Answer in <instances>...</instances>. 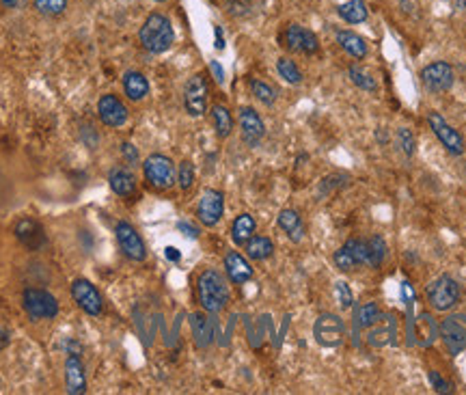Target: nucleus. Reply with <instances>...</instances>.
Listing matches in <instances>:
<instances>
[{"instance_id":"nucleus-1","label":"nucleus","mask_w":466,"mask_h":395,"mask_svg":"<svg viewBox=\"0 0 466 395\" xmlns=\"http://www.w3.org/2000/svg\"><path fill=\"white\" fill-rule=\"evenodd\" d=\"M197 296L207 313H221L231 298L225 274L214 268L203 270L197 279Z\"/></svg>"},{"instance_id":"nucleus-2","label":"nucleus","mask_w":466,"mask_h":395,"mask_svg":"<svg viewBox=\"0 0 466 395\" xmlns=\"http://www.w3.org/2000/svg\"><path fill=\"white\" fill-rule=\"evenodd\" d=\"M138 40H140V46L152 54L166 52L175 40V30H173L171 20L158 11L147 16V20L142 22V26L138 30Z\"/></svg>"},{"instance_id":"nucleus-3","label":"nucleus","mask_w":466,"mask_h":395,"mask_svg":"<svg viewBox=\"0 0 466 395\" xmlns=\"http://www.w3.org/2000/svg\"><path fill=\"white\" fill-rule=\"evenodd\" d=\"M460 285L449 274H441L425 287V298L434 311H449L460 303Z\"/></svg>"},{"instance_id":"nucleus-4","label":"nucleus","mask_w":466,"mask_h":395,"mask_svg":"<svg viewBox=\"0 0 466 395\" xmlns=\"http://www.w3.org/2000/svg\"><path fill=\"white\" fill-rule=\"evenodd\" d=\"M22 307L30 320H52L59 313V300L39 287H26L22 294Z\"/></svg>"},{"instance_id":"nucleus-5","label":"nucleus","mask_w":466,"mask_h":395,"mask_svg":"<svg viewBox=\"0 0 466 395\" xmlns=\"http://www.w3.org/2000/svg\"><path fill=\"white\" fill-rule=\"evenodd\" d=\"M142 173H145L147 184L156 190H168L175 184V164L164 154H152L142 162Z\"/></svg>"},{"instance_id":"nucleus-6","label":"nucleus","mask_w":466,"mask_h":395,"mask_svg":"<svg viewBox=\"0 0 466 395\" xmlns=\"http://www.w3.org/2000/svg\"><path fill=\"white\" fill-rule=\"evenodd\" d=\"M313 337L321 348H337L345 337V324L337 313H321L313 324Z\"/></svg>"},{"instance_id":"nucleus-7","label":"nucleus","mask_w":466,"mask_h":395,"mask_svg":"<svg viewBox=\"0 0 466 395\" xmlns=\"http://www.w3.org/2000/svg\"><path fill=\"white\" fill-rule=\"evenodd\" d=\"M115 236L119 242V248L123 250V255L132 262H145L147 257V246L142 242L140 233L134 229V225H130L128 221H119L115 225Z\"/></svg>"},{"instance_id":"nucleus-8","label":"nucleus","mask_w":466,"mask_h":395,"mask_svg":"<svg viewBox=\"0 0 466 395\" xmlns=\"http://www.w3.org/2000/svg\"><path fill=\"white\" fill-rule=\"evenodd\" d=\"M223 214H225V195L214 188L203 190L197 203V219L205 227H216L223 219Z\"/></svg>"},{"instance_id":"nucleus-9","label":"nucleus","mask_w":466,"mask_h":395,"mask_svg":"<svg viewBox=\"0 0 466 395\" xmlns=\"http://www.w3.org/2000/svg\"><path fill=\"white\" fill-rule=\"evenodd\" d=\"M71 298H74L76 305L91 317H97L104 311L102 294L97 292V287L89 279H76L71 283Z\"/></svg>"},{"instance_id":"nucleus-10","label":"nucleus","mask_w":466,"mask_h":395,"mask_svg":"<svg viewBox=\"0 0 466 395\" xmlns=\"http://www.w3.org/2000/svg\"><path fill=\"white\" fill-rule=\"evenodd\" d=\"M207 95L209 87L203 74H195L192 78H188L184 87V106L190 117H201L207 111Z\"/></svg>"},{"instance_id":"nucleus-11","label":"nucleus","mask_w":466,"mask_h":395,"mask_svg":"<svg viewBox=\"0 0 466 395\" xmlns=\"http://www.w3.org/2000/svg\"><path fill=\"white\" fill-rule=\"evenodd\" d=\"M439 335L449 350V354H460L466 350V315H449L441 322Z\"/></svg>"},{"instance_id":"nucleus-12","label":"nucleus","mask_w":466,"mask_h":395,"mask_svg":"<svg viewBox=\"0 0 466 395\" xmlns=\"http://www.w3.org/2000/svg\"><path fill=\"white\" fill-rule=\"evenodd\" d=\"M453 69L445 61L429 63L421 69V83L427 91L432 93H445L453 87Z\"/></svg>"},{"instance_id":"nucleus-13","label":"nucleus","mask_w":466,"mask_h":395,"mask_svg":"<svg viewBox=\"0 0 466 395\" xmlns=\"http://www.w3.org/2000/svg\"><path fill=\"white\" fill-rule=\"evenodd\" d=\"M427 123L432 128V132L436 134V138L443 142V147L451 154V156H462L464 154V138L460 136L458 130H453L441 113L429 111L427 113Z\"/></svg>"},{"instance_id":"nucleus-14","label":"nucleus","mask_w":466,"mask_h":395,"mask_svg":"<svg viewBox=\"0 0 466 395\" xmlns=\"http://www.w3.org/2000/svg\"><path fill=\"white\" fill-rule=\"evenodd\" d=\"M283 42H285V48L292 50V52H298V54H315L319 50V42L315 37V32L300 26V24H290L283 32Z\"/></svg>"},{"instance_id":"nucleus-15","label":"nucleus","mask_w":466,"mask_h":395,"mask_svg":"<svg viewBox=\"0 0 466 395\" xmlns=\"http://www.w3.org/2000/svg\"><path fill=\"white\" fill-rule=\"evenodd\" d=\"M97 117L104 126L121 128V126H125V121L130 117V111H128V106L121 102V97H117L113 93H106L97 102Z\"/></svg>"},{"instance_id":"nucleus-16","label":"nucleus","mask_w":466,"mask_h":395,"mask_svg":"<svg viewBox=\"0 0 466 395\" xmlns=\"http://www.w3.org/2000/svg\"><path fill=\"white\" fill-rule=\"evenodd\" d=\"M238 121H240L242 140L248 147H257L266 134V126H264V119L259 117V113L255 109H250V106H242Z\"/></svg>"},{"instance_id":"nucleus-17","label":"nucleus","mask_w":466,"mask_h":395,"mask_svg":"<svg viewBox=\"0 0 466 395\" xmlns=\"http://www.w3.org/2000/svg\"><path fill=\"white\" fill-rule=\"evenodd\" d=\"M13 233L16 238L30 250H42L46 244H48V238H46V231L42 227L39 221H35L30 217H24L16 223L13 227Z\"/></svg>"},{"instance_id":"nucleus-18","label":"nucleus","mask_w":466,"mask_h":395,"mask_svg":"<svg viewBox=\"0 0 466 395\" xmlns=\"http://www.w3.org/2000/svg\"><path fill=\"white\" fill-rule=\"evenodd\" d=\"M65 387L69 395H80L87 391V376H85V365L80 356L69 352L65 361Z\"/></svg>"},{"instance_id":"nucleus-19","label":"nucleus","mask_w":466,"mask_h":395,"mask_svg":"<svg viewBox=\"0 0 466 395\" xmlns=\"http://www.w3.org/2000/svg\"><path fill=\"white\" fill-rule=\"evenodd\" d=\"M109 186L121 199H132L136 195V177L128 166H113L109 171Z\"/></svg>"},{"instance_id":"nucleus-20","label":"nucleus","mask_w":466,"mask_h":395,"mask_svg":"<svg viewBox=\"0 0 466 395\" xmlns=\"http://www.w3.org/2000/svg\"><path fill=\"white\" fill-rule=\"evenodd\" d=\"M225 272H227V279L235 285H244L246 281L253 279V268H250L248 260L240 255L238 250H229L225 255Z\"/></svg>"},{"instance_id":"nucleus-21","label":"nucleus","mask_w":466,"mask_h":395,"mask_svg":"<svg viewBox=\"0 0 466 395\" xmlns=\"http://www.w3.org/2000/svg\"><path fill=\"white\" fill-rule=\"evenodd\" d=\"M190 331H192V339L199 350H205L214 344V324L205 313L190 315Z\"/></svg>"},{"instance_id":"nucleus-22","label":"nucleus","mask_w":466,"mask_h":395,"mask_svg":"<svg viewBox=\"0 0 466 395\" xmlns=\"http://www.w3.org/2000/svg\"><path fill=\"white\" fill-rule=\"evenodd\" d=\"M123 93L128 95V99L132 102H140L149 95V80L140 74V71H125L123 74Z\"/></svg>"},{"instance_id":"nucleus-23","label":"nucleus","mask_w":466,"mask_h":395,"mask_svg":"<svg viewBox=\"0 0 466 395\" xmlns=\"http://www.w3.org/2000/svg\"><path fill=\"white\" fill-rule=\"evenodd\" d=\"M276 223L285 233H288V238L292 242H300L305 238V225H302V219L296 209H281L276 217Z\"/></svg>"},{"instance_id":"nucleus-24","label":"nucleus","mask_w":466,"mask_h":395,"mask_svg":"<svg viewBox=\"0 0 466 395\" xmlns=\"http://www.w3.org/2000/svg\"><path fill=\"white\" fill-rule=\"evenodd\" d=\"M337 44L341 50H345L354 59H365L367 56V44L361 35H356L352 30H337Z\"/></svg>"},{"instance_id":"nucleus-25","label":"nucleus","mask_w":466,"mask_h":395,"mask_svg":"<svg viewBox=\"0 0 466 395\" xmlns=\"http://www.w3.org/2000/svg\"><path fill=\"white\" fill-rule=\"evenodd\" d=\"M415 337H417V344L427 348L432 346L439 337V327L436 322L432 320V315L429 313H421L419 320L415 322Z\"/></svg>"},{"instance_id":"nucleus-26","label":"nucleus","mask_w":466,"mask_h":395,"mask_svg":"<svg viewBox=\"0 0 466 395\" xmlns=\"http://www.w3.org/2000/svg\"><path fill=\"white\" fill-rule=\"evenodd\" d=\"M255 231H257V223H255V219L250 217V214H240V217L233 221V225H231V240L238 244V246H244L250 238L255 236Z\"/></svg>"},{"instance_id":"nucleus-27","label":"nucleus","mask_w":466,"mask_h":395,"mask_svg":"<svg viewBox=\"0 0 466 395\" xmlns=\"http://www.w3.org/2000/svg\"><path fill=\"white\" fill-rule=\"evenodd\" d=\"M244 250H246V257L253 260V262H264L268 260L272 253H274V244L270 238L266 236H253L246 244H244Z\"/></svg>"},{"instance_id":"nucleus-28","label":"nucleus","mask_w":466,"mask_h":395,"mask_svg":"<svg viewBox=\"0 0 466 395\" xmlns=\"http://www.w3.org/2000/svg\"><path fill=\"white\" fill-rule=\"evenodd\" d=\"M337 13L343 22L348 24H361L367 20L369 11H367V5L365 0H348V3L339 5L337 7Z\"/></svg>"},{"instance_id":"nucleus-29","label":"nucleus","mask_w":466,"mask_h":395,"mask_svg":"<svg viewBox=\"0 0 466 395\" xmlns=\"http://www.w3.org/2000/svg\"><path fill=\"white\" fill-rule=\"evenodd\" d=\"M354 320L358 329H374L382 322V311L376 303H363L361 307H356Z\"/></svg>"},{"instance_id":"nucleus-30","label":"nucleus","mask_w":466,"mask_h":395,"mask_svg":"<svg viewBox=\"0 0 466 395\" xmlns=\"http://www.w3.org/2000/svg\"><path fill=\"white\" fill-rule=\"evenodd\" d=\"M211 121H214V128H216V134L221 138H227L233 132V117H231L227 106H223V104H216L211 109Z\"/></svg>"},{"instance_id":"nucleus-31","label":"nucleus","mask_w":466,"mask_h":395,"mask_svg":"<svg viewBox=\"0 0 466 395\" xmlns=\"http://www.w3.org/2000/svg\"><path fill=\"white\" fill-rule=\"evenodd\" d=\"M276 71H278V76H281L285 83H290V85H300V83H302V71H300L298 65H296L292 59H288V56H281V59L276 61Z\"/></svg>"},{"instance_id":"nucleus-32","label":"nucleus","mask_w":466,"mask_h":395,"mask_svg":"<svg viewBox=\"0 0 466 395\" xmlns=\"http://www.w3.org/2000/svg\"><path fill=\"white\" fill-rule=\"evenodd\" d=\"M348 78L352 80L354 87H358L361 91H367V93H376V91H378V83L367 74L365 69L358 67V65H352V67L348 69Z\"/></svg>"},{"instance_id":"nucleus-33","label":"nucleus","mask_w":466,"mask_h":395,"mask_svg":"<svg viewBox=\"0 0 466 395\" xmlns=\"http://www.w3.org/2000/svg\"><path fill=\"white\" fill-rule=\"evenodd\" d=\"M367 250H369V266L372 268L382 266V262L386 257V242L382 240V236H372L367 240Z\"/></svg>"},{"instance_id":"nucleus-34","label":"nucleus","mask_w":466,"mask_h":395,"mask_svg":"<svg viewBox=\"0 0 466 395\" xmlns=\"http://www.w3.org/2000/svg\"><path fill=\"white\" fill-rule=\"evenodd\" d=\"M248 87H250V93H253L264 106H272V104H274L276 93H274V89H272L270 85H266L264 80H259V78H250V80H248Z\"/></svg>"},{"instance_id":"nucleus-35","label":"nucleus","mask_w":466,"mask_h":395,"mask_svg":"<svg viewBox=\"0 0 466 395\" xmlns=\"http://www.w3.org/2000/svg\"><path fill=\"white\" fill-rule=\"evenodd\" d=\"M32 3L39 13L50 16V18H56V16L65 13V9H67V0H32Z\"/></svg>"},{"instance_id":"nucleus-36","label":"nucleus","mask_w":466,"mask_h":395,"mask_svg":"<svg viewBox=\"0 0 466 395\" xmlns=\"http://www.w3.org/2000/svg\"><path fill=\"white\" fill-rule=\"evenodd\" d=\"M345 246L350 248V253L354 255V260H356V264L358 266H369V250H367V242H363V240H358V238H350L348 242H345Z\"/></svg>"},{"instance_id":"nucleus-37","label":"nucleus","mask_w":466,"mask_h":395,"mask_svg":"<svg viewBox=\"0 0 466 395\" xmlns=\"http://www.w3.org/2000/svg\"><path fill=\"white\" fill-rule=\"evenodd\" d=\"M177 184L182 190H190L192 184H195V166L190 160H184L177 169Z\"/></svg>"},{"instance_id":"nucleus-38","label":"nucleus","mask_w":466,"mask_h":395,"mask_svg":"<svg viewBox=\"0 0 466 395\" xmlns=\"http://www.w3.org/2000/svg\"><path fill=\"white\" fill-rule=\"evenodd\" d=\"M335 266L341 270V272H352V270H356L358 268V264H356V260H354V255L350 253V248L343 244L339 250H335Z\"/></svg>"},{"instance_id":"nucleus-39","label":"nucleus","mask_w":466,"mask_h":395,"mask_svg":"<svg viewBox=\"0 0 466 395\" xmlns=\"http://www.w3.org/2000/svg\"><path fill=\"white\" fill-rule=\"evenodd\" d=\"M376 327H378V324H376ZM391 335H393V324L388 322V324L378 327L376 331H372L369 337H367V341H369V346H374V348H382V346H386V344L391 341Z\"/></svg>"},{"instance_id":"nucleus-40","label":"nucleus","mask_w":466,"mask_h":395,"mask_svg":"<svg viewBox=\"0 0 466 395\" xmlns=\"http://www.w3.org/2000/svg\"><path fill=\"white\" fill-rule=\"evenodd\" d=\"M398 145H400V150H402L408 158L415 154V150H417V138H415L412 130L402 128V130L398 132Z\"/></svg>"},{"instance_id":"nucleus-41","label":"nucleus","mask_w":466,"mask_h":395,"mask_svg":"<svg viewBox=\"0 0 466 395\" xmlns=\"http://www.w3.org/2000/svg\"><path fill=\"white\" fill-rule=\"evenodd\" d=\"M335 292H337V298H339L341 309H350V307L354 305L352 290L348 287V283H345V281H337V283H335Z\"/></svg>"},{"instance_id":"nucleus-42","label":"nucleus","mask_w":466,"mask_h":395,"mask_svg":"<svg viewBox=\"0 0 466 395\" xmlns=\"http://www.w3.org/2000/svg\"><path fill=\"white\" fill-rule=\"evenodd\" d=\"M427 378H429V382H432V387H434L436 393H451V391H453V387H451L439 372H434V370L427 374Z\"/></svg>"},{"instance_id":"nucleus-43","label":"nucleus","mask_w":466,"mask_h":395,"mask_svg":"<svg viewBox=\"0 0 466 395\" xmlns=\"http://www.w3.org/2000/svg\"><path fill=\"white\" fill-rule=\"evenodd\" d=\"M227 9L231 16H246L250 9V3L248 0H227Z\"/></svg>"},{"instance_id":"nucleus-44","label":"nucleus","mask_w":466,"mask_h":395,"mask_svg":"<svg viewBox=\"0 0 466 395\" xmlns=\"http://www.w3.org/2000/svg\"><path fill=\"white\" fill-rule=\"evenodd\" d=\"M121 156L130 166L138 162V150L132 145V142H121Z\"/></svg>"},{"instance_id":"nucleus-45","label":"nucleus","mask_w":466,"mask_h":395,"mask_svg":"<svg viewBox=\"0 0 466 395\" xmlns=\"http://www.w3.org/2000/svg\"><path fill=\"white\" fill-rule=\"evenodd\" d=\"M209 69H211V74H214V80H216L219 85H223L225 83V71L219 65V61H209Z\"/></svg>"},{"instance_id":"nucleus-46","label":"nucleus","mask_w":466,"mask_h":395,"mask_svg":"<svg viewBox=\"0 0 466 395\" xmlns=\"http://www.w3.org/2000/svg\"><path fill=\"white\" fill-rule=\"evenodd\" d=\"M177 229L179 231H184V236H188V238H199V229L197 227H192L190 223H177Z\"/></svg>"},{"instance_id":"nucleus-47","label":"nucleus","mask_w":466,"mask_h":395,"mask_svg":"<svg viewBox=\"0 0 466 395\" xmlns=\"http://www.w3.org/2000/svg\"><path fill=\"white\" fill-rule=\"evenodd\" d=\"M9 344H11V333L5 327H0V352H3Z\"/></svg>"},{"instance_id":"nucleus-48","label":"nucleus","mask_w":466,"mask_h":395,"mask_svg":"<svg viewBox=\"0 0 466 395\" xmlns=\"http://www.w3.org/2000/svg\"><path fill=\"white\" fill-rule=\"evenodd\" d=\"M164 255H166L168 262H179V260H182V253H179L175 246H166V248H164Z\"/></svg>"},{"instance_id":"nucleus-49","label":"nucleus","mask_w":466,"mask_h":395,"mask_svg":"<svg viewBox=\"0 0 466 395\" xmlns=\"http://www.w3.org/2000/svg\"><path fill=\"white\" fill-rule=\"evenodd\" d=\"M412 296H415V292H412L410 283H408V281H404V283H402V298H404V303H410V300H412Z\"/></svg>"},{"instance_id":"nucleus-50","label":"nucleus","mask_w":466,"mask_h":395,"mask_svg":"<svg viewBox=\"0 0 466 395\" xmlns=\"http://www.w3.org/2000/svg\"><path fill=\"white\" fill-rule=\"evenodd\" d=\"M216 48H219V50H223V48H225V40H223V30H221L219 26H216Z\"/></svg>"},{"instance_id":"nucleus-51","label":"nucleus","mask_w":466,"mask_h":395,"mask_svg":"<svg viewBox=\"0 0 466 395\" xmlns=\"http://www.w3.org/2000/svg\"><path fill=\"white\" fill-rule=\"evenodd\" d=\"M0 3H3V5H5L7 9H16V7H18V3H20V0H0Z\"/></svg>"},{"instance_id":"nucleus-52","label":"nucleus","mask_w":466,"mask_h":395,"mask_svg":"<svg viewBox=\"0 0 466 395\" xmlns=\"http://www.w3.org/2000/svg\"><path fill=\"white\" fill-rule=\"evenodd\" d=\"M376 138H378V142H386V140H388V136H386V132H380V130H378V134H376Z\"/></svg>"},{"instance_id":"nucleus-53","label":"nucleus","mask_w":466,"mask_h":395,"mask_svg":"<svg viewBox=\"0 0 466 395\" xmlns=\"http://www.w3.org/2000/svg\"><path fill=\"white\" fill-rule=\"evenodd\" d=\"M156 3H166V0H156Z\"/></svg>"}]
</instances>
